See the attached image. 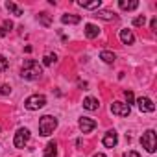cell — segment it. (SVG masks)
<instances>
[{
	"instance_id": "obj_18",
	"label": "cell",
	"mask_w": 157,
	"mask_h": 157,
	"mask_svg": "<svg viewBox=\"0 0 157 157\" xmlns=\"http://www.w3.org/2000/svg\"><path fill=\"white\" fill-rule=\"evenodd\" d=\"M100 4H102L100 0H94V2H83V0H80V2H78V6H82L85 10H98Z\"/></svg>"
},
{
	"instance_id": "obj_9",
	"label": "cell",
	"mask_w": 157,
	"mask_h": 157,
	"mask_svg": "<svg viewBox=\"0 0 157 157\" xmlns=\"http://www.w3.org/2000/svg\"><path fill=\"white\" fill-rule=\"evenodd\" d=\"M94 128H96V120L87 118V117H82V118H80V129H82L83 133H91Z\"/></svg>"
},
{
	"instance_id": "obj_27",
	"label": "cell",
	"mask_w": 157,
	"mask_h": 157,
	"mask_svg": "<svg viewBox=\"0 0 157 157\" xmlns=\"http://www.w3.org/2000/svg\"><path fill=\"white\" fill-rule=\"evenodd\" d=\"M150 28H151V30H155V28H157V17H153V19H151V22H150Z\"/></svg>"
},
{
	"instance_id": "obj_26",
	"label": "cell",
	"mask_w": 157,
	"mask_h": 157,
	"mask_svg": "<svg viewBox=\"0 0 157 157\" xmlns=\"http://www.w3.org/2000/svg\"><path fill=\"white\" fill-rule=\"evenodd\" d=\"M0 93H2V94H10L11 93V87L10 85H2V87H0Z\"/></svg>"
},
{
	"instance_id": "obj_10",
	"label": "cell",
	"mask_w": 157,
	"mask_h": 157,
	"mask_svg": "<svg viewBox=\"0 0 157 157\" xmlns=\"http://www.w3.org/2000/svg\"><path fill=\"white\" fill-rule=\"evenodd\" d=\"M43 157H57V142H56V140H50V142L46 144Z\"/></svg>"
},
{
	"instance_id": "obj_23",
	"label": "cell",
	"mask_w": 157,
	"mask_h": 157,
	"mask_svg": "<svg viewBox=\"0 0 157 157\" xmlns=\"http://www.w3.org/2000/svg\"><path fill=\"white\" fill-rule=\"evenodd\" d=\"M8 68H10V61L4 56H0V72H6Z\"/></svg>"
},
{
	"instance_id": "obj_21",
	"label": "cell",
	"mask_w": 157,
	"mask_h": 157,
	"mask_svg": "<svg viewBox=\"0 0 157 157\" xmlns=\"http://www.w3.org/2000/svg\"><path fill=\"white\" fill-rule=\"evenodd\" d=\"M56 61H57V56H56V54H46V56L43 57V63H44L46 67H50V65H54Z\"/></svg>"
},
{
	"instance_id": "obj_14",
	"label": "cell",
	"mask_w": 157,
	"mask_h": 157,
	"mask_svg": "<svg viewBox=\"0 0 157 157\" xmlns=\"http://www.w3.org/2000/svg\"><path fill=\"white\" fill-rule=\"evenodd\" d=\"M94 17H98V19H104V21H115V19H117V15H115L113 11H107V10H98Z\"/></svg>"
},
{
	"instance_id": "obj_6",
	"label": "cell",
	"mask_w": 157,
	"mask_h": 157,
	"mask_svg": "<svg viewBox=\"0 0 157 157\" xmlns=\"http://www.w3.org/2000/svg\"><path fill=\"white\" fill-rule=\"evenodd\" d=\"M111 113L113 115H118V117H129L131 107L128 104H122V102H113L111 104Z\"/></svg>"
},
{
	"instance_id": "obj_13",
	"label": "cell",
	"mask_w": 157,
	"mask_h": 157,
	"mask_svg": "<svg viewBox=\"0 0 157 157\" xmlns=\"http://www.w3.org/2000/svg\"><path fill=\"white\" fill-rule=\"evenodd\" d=\"M98 105H100V104H98V100H96V98H93V96H87V98L83 100V107H85L87 111H96V109H98Z\"/></svg>"
},
{
	"instance_id": "obj_25",
	"label": "cell",
	"mask_w": 157,
	"mask_h": 157,
	"mask_svg": "<svg viewBox=\"0 0 157 157\" xmlns=\"http://www.w3.org/2000/svg\"><path fill=\"white\" fill-rule=\"evenodd\" d=\"M126 100H128V105L135 102V96H133V93H131V91H126Z\"/></svg>"
},
{
	"instance_id": "obj_7",
	"label": "cell",
	"mask_w": 157,
	"mask_h": 157,
	"mask_svg": "<svg viewBox=\"0 0 157 157\" xmlns=\"http://www.w3.org/2000/svg\"><path fill=\"white\" fill-rule=\"evenodd\" d=\"M137 105H139V109H140L142 113H153V111H155L153 102H151L150 98H146V96H140V98L137 100Z\"/></svg>"
},
{
	"instance_id": "obj_5",
	"label": "cell",
	"mask_w": 157,
	"mask_h": 157,
	"mask_svg": "<svg viewBox=\"0 0 157 157\" xmlns=\"http://www.w3.org/2000/svg\"><path fill=\"white\" fill-rule=\"evenodd\" d=\"M28 140H30V129H26V128H21V129H19V131L15 133L13 144H15L17 148H24Z\"/></svg>"
},
{
	"instance_id": "obj_4",
	"label": "cell",
	"mask_w": 157,
	"mask_h": 157,
	"mask_svg": "<svg viewBox=\"0 0 157 157\" xmlns=\"http://www.w3.org/2000/svg\"><path fill=\"white\" fill-rule=\"evenodd\" d=\"M44 105H46V98H44L43 94H32V96L26 98V102H24V107L30 109V111H37V109H41V107H44Z\"/></svg>"
},
{
	"instance_id": "obj_29",
	"label": "cell",
	"mask_w": 157,
	"mask_h": 157,
	"mask_svg": "<svg viewBox=\"0 0 157 157\" xmlns=\"http://www.w3.org/2000/svg\"><path fill=\"white\" fill-rule=\"evenodd\" d=\"M93 157H105L104 153H96V155H93Z\"/></svg>"
},
{
	"instance_id": "obj_22",
	"label": "cell",
	"mask_w": 157,
	"mask_h": 157,
	"mask_svg": "<svg viewBox=\"0 0 157 157\" xmlns=\"http://www.w3.org/2000/svg\"><path fill=\"white\" fill-rule=\"evenodd\" d=\"M39 21H41L43 26H50V24H52V19H50L48 13H41V15H39Z\"/></svg>"
},
{
	"instance_id": "obj_15",
	"label": "cell",
	"mask_w": 157,
	"mask_h": 157,
	"mask_svg": "<svg viewBox=\"0 0 157 157\" xmlns=\"http://www.w3.org/2000/svg\"><path fill=\"white\" fill-rule=\"evenodd\" d=\"M98 33H100V28H98V26H94V24H85V35H87L89 39L98 37Z\"/></svg>"
},
{
	"instance_id": "obj_17",
	"label": "cell",
	"mask_w": 157,
	"mask_h": 157,
	"mask_svg": "<svg viewBox=\"0 0 157 157\" xmlns=\"http://www.w3.org/2000/svg\"><path fill=\"white\" fill-rule=\"evenodd\" d=\"M82 19H80V15H63L61 17V22L63 24H78Z\"/></svg>"
},
{
	"instance_id": "obj_19",
	"label": "cell",
	"mask_w": 157,
	"mask_h": 157,
	"mask_svg": "<svg viewBox=\"0 0 157 157\" xmlns=\"http://www.w3.org/2000/svg\"><path fill=\"white\" fill-rule=\"evenodd\" d=\"M6 8H8V11H11L15 17H21V15H22V8H19L15 2H6Z\"/></svg>"
},
{
	"instance_id": "obj_3",
	"label": "cell",
	"mask_w": 157,
	"mask_h": 157,
	"mask_svg": "<svg viewBox=\"0 0 157 157\" xmlns=\"http://www.w3.org/2000/svg\"><path fill=\"white\" fill-rule=\"evenodd\" d=\"M140 144H142V148H146V151L153 153V151L157 150L155 131H153V129H148V131H144V133H142V137H140Z\"/></svg>"
},
{
	"instance_id": "obj_11",
	"label": "cell",
	"mask_w": 157,
	"mask_h": 157,
	"mask_svg": "<svg viewBox=\"0 0 157 157\" xmlns=\"http://www.w3.org/2000/svg\"><path fill=\"white\" fill-rule=\"evenodd\" d=\"M120 41L124 44H133L135 43V35L131 33V30H120Z\"/></svg>"
},
{
	"instance_id": "obj_28",
	"label": "cell",
	"mask_w": 157,
	"mask_h": 157,
	"mask_svg": "<svg viewBox=\"0 0 157 157\" xmlns=\"http://www.w3.org/2000/svg\"><path fill=\"white\" fill-rule=\"evenodd\" d=\"M124 157H140L137 151H128V153H124Z\"/></svg>"
},
{
	"instance_id": "obj_1",
	"label": "cell",
	"mask_w": 157,
	"mask_h": 157,
	"mask_svg": "<svg viewBox=\"0 0 157 157\" xmlns=\"http://www.w3.org/2000/svg\"><path fill=\"white\" fill-rule=\"evenodd\" d=\"M21 76L24 80H39L43 76V67L35 61V59H26L21 70Z\"/></svg>"
},
{
	"instance_id": "obj_12",
	"label": "cell",
	"mask_w": 157,
	"mask_h": 157,
	"mask_svg": "<svg viewBox=\"0 0 157 157\" xmlns=\"http://www.w3.org/2000/svg\"><path fill=\"white\" fill-rule=\"evenodd\" d=\"M118 8H120V10H124V11H133V10H137V8H139V2H137V0H131V2L120 0V2H118Z\"/></svg>"
},
{
	"instance_id": "obj_16",
	"label": "cell",
	"mask_w": 157,
	"mask_h": 157,
	"mask_svg": "<svg viewBox=\"0 0 157 157\" xmlns=\"http://www.w3.org/2000/svg\"><path fill=\"white\" fill-rule=\"evenodd\" d=\"M100 59L105 61V63H115L117 56H115L113 52H109V50H102V52H100Z\"/></svg>"
},
{
	"instance_id": "obj_8",
	"label": "cell",
	"mask_w": 157,
	"mask_h": 157,
	"mask_svg": "<svg viewBox=\"0 0 157 157\" xmlns=\"http://www.w3.org/2000/svg\"><path fill=\"white\" fill-rule=\"evenodd\" d=\"M104 146L105 148H115L117 146V142H118V135H117V131H113V129H109L105 135H104Z\"/></svg>"
},
{
	"instance_id": "obj_24",
	"label": "cell",
	"mask_w": 157,
	"mask_h": 157,
	"mask_svg": "<svg viewBox=\"0 0 157 157\" xmlns=\"http://www.w3.org/2000/svg\"><path fill=\"white\" fill-rule=\"evenodd\" d=\"M144 22H146V17H144V15L133 19V26H144Z\"/></svg>"
},
{
	"instance_id": "obj_2",
	"label": "cell",
	"mask_w": 157,
	"mask_h": 157,
	"mask_svg": "<svg viewBox=\"0 0 157 157\" xmlns=\"http://www.w3.org/2000/svg\"><path fill=\"white\" fill-rule=\"evenodd\" d=\"M57 128V118L50 117V115H44L41 120H39V133L43 137H48L54 133V129Z\"/></svg>"
},
{
	"instance_id": "obj_20",
	"label": "cell",
	"mask_w": 157,
	"mask_h": 157,
	"mask_svg": "<svg viewBox=\"0 0 157 157\" xmlns=\"http://www.w3.org/2000/svg\"><path fill=\"white\" fill-rule=\"evenodd\" d=\"M11 28H13V22H11V21H4V24H2V30H0V35H2V37H6V35L11 32Z\"/></svg>"
}]
</instances>
